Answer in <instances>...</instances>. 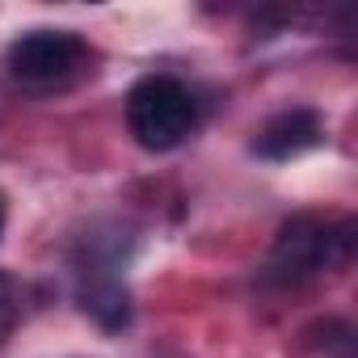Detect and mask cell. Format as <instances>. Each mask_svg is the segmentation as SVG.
Instances as JSON below:
<instances>
[{
  "label": "cell",
  "mask_w": 358,
  "mask_h": 358,
  "mask_svg": "<svg viewBox=\"0 0 358 358\" xmlns=\"http://www.w3.org/2000/svg\"><path fill=\"white\" fill-rule=\"evenodd\" d=\"M127 127H131L139 148L169 152V148L186 143L194 135V127H199V97L177 76H164V72L143 76L127 93Z\"/></svg>",
  "instance_id": "obj_1"
},
{
  "label": "cell",
  "mask_w": 358,
  "mask_h": 358,
  "mask_svg": "<svg viewBox=\"0 0 358 358\" xmlns=\"http://www.w3.org/2000/svg\"><path fill=\"white\" fill-rule=\"evenodd\" d=\"M354 249V224L341 220H316V215H295L278 228L274 249H270V278L274 282H308L341 262H350Z\"/></svg>",
  "instance_id": "obj_2"
},
{
  "label": "cell",
  "mask_w": 358,
  "mask_h": 358,
  "mask_svg": "<svg viewBox=\"0 0 358 358\" xmlns=\"http://www.w3.org/2000/svg\"><path fill=\"white\" fill-rule=\"evenodd\" d=\"M85 59H89V47H85L80 34H72V30H30L9 47L5 68L17 85L51 89V85L72 80L85 68Z\"/></svg>",
  "instance_id": "obj_3"
},
{
  "label": "cell",
  "mask_w": 358,
  "mask_h": 358,
  "mask_svg": "<svg viewBox=\"0 0 358 358\" xmlns=\"http://www.w3.org/2000/svg\"><path fill=\"white\" fill-rule=\"evenodd\" d=\"M316 143H320V114L295 106V110L274 114V118L257 131L253 152L266 156V160H291V156H299V152H308V148H316Z\"/></svg>",
  "instance_id": "obj_4"
},
{
  "label": "cell",
  "mask_w": 358,
  "mask_h": 358,
  "mask_svg": "<svg viewBox=\"0 0 358 358\" xmlns=\"http://www.w3.org/2000/svg\"><path fill=\"white\" fill-rule=\"evenodd\" d=\"M80 308H85L97 324H106V329H122L127 316H131L127 282H122L110 266H101L97 257H89V262L80 266Z\"/></svg>",
  "instance_id": "obj_5"
},
{
  "label": "cell",
  "mask_w": 358,
  "mask_h": 358,
  "mask_svg": "<svg viewBox=\"0 0 358 358\" xmlns=\"http://www.w3.org/2000/svg\"><path fill=\"white\" fill-rule=\"evenodd\" d=\"M13 320H17V295H13L9 274L0 270V333H9V329H13Z\"/></svg>",
  "instance_id": "obj_6"
},
{
  "label": "cell",
  "mask_w": 358,
  "mask_h": 358,
  "mask_svg": "<svg viewBox=\"0 0 358 358\" xmlns=\"http://www.w3.org/2000/svg\"><path fill=\"white\" fill-rule=\"evenodd\" d=\"M0 236H5V199H0Z\"/></svg>",
  "instance_id": "obj_7"
}]
</instances>
